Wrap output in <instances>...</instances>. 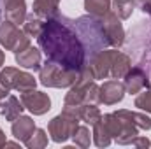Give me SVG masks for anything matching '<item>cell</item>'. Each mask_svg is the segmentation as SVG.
Instances as JSON below:
<instances>
[{
	"label": "cell",
	"instance_id": "6da1fadb",
	"mask_svg": "<svg viewBox=\"0 0 151 149\" xmlns=\"http://www.w3.org/2000/svg\"><path fill=\"white\" fill-rule=\"evenodd\" d=\"M37 42L40 51L46 54V60L76 72H83L86 69V49L79 40L72 19L60 11L44 21Z\"/></svg>",
	"mask_w": 151,
	"mask_h": 149
},
{
	"label": "cell",
	"instance_id": "7a4b0ae2",
	"mask_svg": "<svg viewBox=\"0 0 151 149\" xmlns=\"http://www.w3.org/2000/svg\"><path fill=\"white\" fill-rule=\"evenodd\" d=\"M132 67V58L127 53L114 51V49H102L91 54L86 62L88 72L93 79H123L125 74Z\"/></svg>",
	"mask_w": 151,
	"mask_h": 149
},
{
	"label": "cell",
	"instance_id": "3957f363",
	"mask_svg": "<svg viewBox=\"0 0 151 149\" xmlns=\"http://www.w3.org/2000/svg\"><path fill=\"white\" fill-rule=\"evenodd\" d=\"M72 23H74V28L79 35V40L83 42V46L86 49L88 58L111 46L109 37L106 34V28H104V23H102V18L86 14V16H79V18L72 19Z\"/></svg>",
	"mask_w": 151,
	"mask_h": 149
},
{
	"label": "cell",
	"instance_id": "277c9868",
	"mask_svg": "<svg viewBox=\"0 0 151 149\" xmlns=\"http://www.w3.org/2000/svg\"><path fill=\"white\" fill-rule=\"evenodd\" d=\"M130 51L141 67L151 79V21H139L135 28L130 30Z\"/></svg>",
	"mask_w": 151,
	"mask_h": 149
},
{
	"label": "cell",
	"instance_id": "5b68a950",
	"mask_svg": "<svg viewBox=\"0 0 151 149\" xmlns=\"http://www.w3.org/2000/svg\"><path fill=\"white\" fill-rule=\"evenodd\" d=\"M84 104H93V105L100 104V86L95 82L88 69H84L79 74L77 81L70 86L63 100V105H84Z\"/></svg>",
	"mask_w": 151,
	"mask_h": 149
},
{
	"label": "cell",
	"instance_id": "8992f818",
	"mask_svg": "<svg viewBox=\"0 0 151 149\" xmlns=\"http://www.w3.org/2000/svg\"><path fill=\"white\" fill-rule=\"evenodd\" d=\"M79 74L81 72L63 69L62 65H58L51 60H46L40 65L39 79H40V84L47 86V88H70L77 81Z\"/></svg>",
	"mask_w": 151,
	"mask_h": 149
},
{
	"label": "cell",
	"instance_id": "52a82bcc",
	"mask_svg": "<svg viewBox=\"0 0 151 149\" xmlns=\"http://www.w3.org/2000/svg\"><path fill=\"white\" fill-rule=\"evenodd\" d=\"M100 119H102L104 126L107 128L111 139H113L114 142H118L119 146L132 144V140L139 135V128L130 119H127V117H123V116H119L116 112H113V114H104Z\"/></svg>",
	"mask_w": 151,
	"mask_h": 149
},
{
	"label": "cell",
	"instance_id": "ba28073f",
	"mask_svg": "<svg viewBox=\"0 0 151 149\" xmlns=\"http://www.w3.org/2000/svg\"><path fill=\"white\" fill-rule=\"evenodd\" d=\"M0 46L16 54L30 46V37L21 28H18L16 23L5 19L4 23H0Z\"/></svg>",
	"mask_w": 151,
	"mask_h": 149
},
{
	"label": "cell",
	"instance_id": "9c48e42d",
	"mask_svg": "<svg viewBox=\"0 0 151 149\" xmlns=\"http://www.w3.org/2000/svg\"><path fill=\"white\" fill-rule=\"evenodd\" d=\"M79 121H81L79 117L62 111V114L55 116L49 121V125H47V132L51 135V140L62 144V142L72 139V133L76 132V128L79 126Z\"/></svg>",
	"mask_w": 151,
	"mask_h": 149
},
{
	"label": "cell",
	"instance_id": "30bf717a",
	"mask_svg": "<svg viewBox=\"0 0 151 149\" xmlns=\"http://www.w3.org/2000/svg\"><path fill=\"white\" fill-rule=\"evenodd\" d=\"M21 104L34 116H42L51 109V98L47 97V93L35 91V90H32L28 93H21Z\"/></svg>",
	"mask_w": 151,
	"mask_h": 149
},
{
	"label": "cell",
	"instance_id": "8fae6325",
	"mask_svg": "<svg viewBox=\"0 0 151 149\" xmlns=\"http://www.w3.org/2000/svg\"><path fill=\"white\" fill-rule=\"evenodd\" d=\"M102 23H104V28H106V34L109 37V42L113 47H121L125 44V28L121 25V19L114 14L113 11H109L107 14L102 16Z\"/></svg>",
	"mask_w": 151,
	"mask_h": 149
},
{
	"label": "cell",
	"instance_id": "7c38bea8",
	"mask_svg": "<svg viewBox=\"0 0 151 149\" xmlns=\"http://www.w3.org/2000/svg\"><path fill=\"white\" fill-rule=\"evenodd\" d=\"M123 84H125V91H127V93L135 95V93H141L144 88H148L150 77H148V74H146L141 67L134 65V67H130V70L125 74Z\"/></svg>",
	"mask_w": 151,
	"mask_h": 149
},
{
	"label": "cell",
	"instance_id": "4fadbf2b",
	"mask_svg": "<svg viewBox=\"0 0 151 149\" xmlns=\"http://www.w3.org/2000/svg\"><path fill=\"white\" fill-rule=\"evenodd\" d=\"M125 84L118 79H111V81H106L102 86H100V104L104 105H114L118 102L123 100L125 97Z\"/></svg>",
	"mask_w": 151,
	"mask_h": 149
},
{
	"label": "cell",
	"instance_id": "5bb4252c",
	"mask_svg": "<svg viewBox=\"0 0 151 149\" xmlns=\"http://www.w3.org/2000/svg\"><path fill=\"white\" fill-rule=\"evenodd\" d=\"M35 130H37L35 121H34L32 117H28V116H19V117H16V119L12 121V126H11V132H12L14 139L19 140V142H23V144L34 135Z\"/></svg>",
	"mask_w": 151,
	"mask_h": 149
},
{
	"label": "cell",
	"instance_id": "9a60e30c",
	"mask_svg": "<svg viewBox=\"0 0 151 149\" xmlns=\"http://www.w3.org/2000/svg\"><path fill=\"white\" fill-rule=\"evenodd\" d=\"M2 9L7 21L16 25L23 23L27 18V2L25 0H2Z\"/></svg>",
	"mask_w": 151,
	"mask_h": 149
},
{
	"label": "cell",
	"instance_id": "2e32d148",
	"mask_svg": "<svg viewBox=\"0 0 151 149\" xmlns=\"http://www.w3.org/2000/svg\"><path fill=\"white\" fill-rule=\"evenodd\" d=\"M40 51H39L37 47H34L32 44L27 47V49H23V51H19V53H16V63L19 65V67H23V69H32V70H40Z\"/></svg>",
	"mask_w": 151,
	"mask_h": 149
},
{
	"label": "cell",
	"instance_id": "e0dca14e",
	"mask_svg": "<svg viewBox=\"0 0 151 149\" xmlns=\"http://www.w3.org/2000/svg\"><path fill=\"white\" fill-rule=\"evenodd\" d=\"M23 104H21V100H18L14 95H9L7 98H4V102L0 104V112H2V116L7 119V121H14L16 117H19L21 116V112H23Z\"/></svg>",
	"mask_w": 151,
	"mask_h": 149
},
{
	"label": "cell",
	"instance_id": "ac0fdd59",
	"mask_svg": "<svg viewBox=\"0 0 151 149\" xmlns=\"http://www.w3.org/2000/svg\"><path fill=\"white\" fill-rule=\"evenodd\" d=\"M58 5H60V0H34L32 9H34V14H37L39 18L47 19L58 12Z\"/></svg>",
	"mask_w": 151,
	"mask_h": 149
},
{
	"label": "cell",
	"instance_id": "d6986e66",
	"mask_svg": "<svg viewBox=\"0 0 151 149\" xmlns=\"http://www.w3.org/2000/svg\"><path fill=\"white\" fill-rule=\"evenodd\" d=\"M76 111H77V117L83 121V123H86V125H90V126H93L100 117H102V114L99 111V107L97 105H93V104H84V105H74Z\"/></svg>",
	"mask_w": 151,
	"mask_h": 149
},
{
	"label": "cell",
	"instance_id": "ffe728a7",
	"mask_svg": "<svg viewBox=\"0 0 151 149\" xmlns=\"http://www.w3.org/2000/svg\"><path fill=\"white\" fill-rule=\"evenodd\" d=\"M18 69L14 67H5L0 70V100L7 98L11 95V90H14V75Z\"/></svg>",
	"mask_w": 151,
	"mask_h": 149
},
{
	"label": "cell",
	"instance_id": "44dd1931",
	"mask_svg": "<svg viewBox=\"0 0 151 149\" xmlns=\"http://www.w3.org/2000/svg\"><path fill=\"white\" fill-rule=\"evenodd\" d=\"M116 114H119V116L130 119L139 130H151V117L146 116V114H142V112L128 111V109H119V111H116Z\"/></svg>",
	"mask_w": 151,
	"mask_h": 149
},
{
	"label": "cell",
	"instance_id": "7402d4cb",
	"mask_svg": "<svg viewBox=\"0 0 151 149\" xmlns=\"http://www.w3.org/2000/svg\"><path fill=\"white\" fill-rule=\"evenodd\" d=\"M37 86V81L34 79V75L28 74V72H23V70H18L14 75V90L19 91V93H28L32 90H35Z\"/></svg>",
	"mask_w": 151,
	"mask_h": 149
},
{
	"label": "cell",
	"instance_id": "603a6c76",
	"mask_svg": "<svg viewBox=\"0 0 151 149\" xmlns=\"http://www.w3.org/2000/svg\"><path fill=\"white\" fill-rule=\"evenodd\" d=\"M44 21L42 18H39L37 14H27L25 21H23V32L28 35V37H39V34L42 32V27H44Z\"/></svg>",
	"mask_w": 151,
	"mask_h": 149
},
{
	"label": "cell",
	"instance_id": "cb8c5ba5",
	"mask_svg": "<svg viewBox=\"0 0 151 149\" xmlns=\"http://www.w3.org/2000/svg\"><path fill=\"white\" fill-rule=\"evenodd\" d=\"M91 137H93V142H95L97 148H107V146L113 142V139H111L107 128L104 126L102 119H99V121L93 125V133H91Z\"/></svg>",
	"mask_w": 151,
	"mask_h": 149
},
{
	"label": "cell",
	"instance_id": "d4e9b609",
	"mask_svg": "<svg viewBox=\"0 0 151 149\" xmlns=\"http://www.w3.org/2000/svg\"><path fill=\"white\" fill-rule=\"evenodd\" d=\"M111 2L113 0H84V9L88 14L102 18L111 11Z\"/></svg>",
	"mask_w": 151,
	"mask_h": 149
},
{
	"label": "cell",
	"instance_id": "484cf974",
	"mask_svg": "<svg viewBox=\"0 0 151 149\" xmlns=\"http://www.w3.org/2000/svg\"><path fill=\"white\" fill-rule=\"evenodd\" d=\"M135 9L134 0H113L111 2V11L119 19H128Z\"/></svg>",
	"mask_w": 151,
	"mask_h": 149
},
{
	"label": "cell",
	"instance_id": "4316f807",
	"mask_svg": "<svg viewBox=\"0 0 151 149\" xmlns=\"http://www.w3.org/2000/svg\"><path fill=\"white\" fill-rule=\"evenodd\" d=\"M72 140H74V144L77 148H90V142H91V133H90V128L88 126H77L76 128V132L72 133Z\"/></svg>",
	"mask_w": 151,
	"mask_h": 149
},
{
	"label": "cell",
	"instance_id": "83f0119b",
	"mask_svg": "<svg viewBox=\"0 0 151 149\" xmlns=\"http://www.w3.org/2000/svg\"><path fill=\"white\" fill-rule=\"evenodd\" d=\"M25 146L28 149H42L47 146V133H46V130H42V128H37L35 132H34V135L25 142Z\"/></svg>",
	"mask_w": 151,
	"mask_h": 149
},
{
	"label": "cell",
	"instance_id": "f1b7e54d",
	"mask_svg": "<svg viewBox=\"0 0 151 149\" xmlns=\"http://www.w3.org/2000/svg\"><path fill=\"white\" fill-rule=\"evenodd\" d=\"M134 105H135L137 109H141V111L150 112L151 114V88H148L146 91H142V93H139V95L135 97Z\"/></svg>",
	"mask_w": 151,
	"mask_h": 149
},
{
	"label": "cell",
	"instance_id": "f546056e",
	"mask_svg": "<svg viewBox=\"0 0 151 149\" xmlns=\"http://www.w3.org/2000/svg\"><path fill=\"white\" fill-rule=\"evenodd\" d=\"M132 146H135V148L142 149V148H151V142L148 137H141V135H137L134 140H132Z\"/></svg>",
	"mask_w": 151,
	"mask_h": 149
},
{
	"label": "cell",
	"instance_id": "4dcf8cb0",
	"mask_svg": "<svg viewBox=\"0 0 151 149\" xmlns=\"http://www.w3.org/2000/svg\"><path fill=\"white\" fill-rule=\"evenodd\" d=\"M134 4H135L137 7H141V11L144 12V11L148 9V5L151 4V0H134Z\"/></svg>",
	"mask_w": 151,
	"mask_h": 149
},
{
	"label": "cell",
	"instance_id": "1f68e13d",
	"mask_svg": "<svg viewBox=\"0 0 151 149\" xmlns=\"http://www.w3.org/2000/svg\"><path fill=\"white\" fill-rule=\"evenodd\" d=\"M5 142H7V140H5V133H4V130L0 128V148H4Z\"/></svg>",
	"mask_w": 151,
	"mask_h": 149
},
{
	"label": "cell",
	"instance_id": "d6a6232c",
	"mask_svg": "<svg viewBox=\"0 0 151 149\" xmlns=\"http://www.w3.org/2000/svg\"><path fill=\"white\" fill-rule=\"evenodd\" d=\"M4 62H5V54H4V51L0 49V69H2V65H4Z\"/></svg>",
	"mask_w": 151,
	"mask_h": 149
},
{
	"label": "cell",
	"instance_id": "836d02e7",
	"mask_svg": "<svg viewBox=\"0 0 151 149\" xmlns=\"http://www.w3.org/2000/svg\"><path fill=\"white\" fill-rule=\"evenodd\" d=\"M18 142H5V148H18Z\"/></svg>",
	"mask_w": 151,
	"mask_h": 149
},
{
	"label": "cell",
	"instance_id": "e575fe53",
	"mask_svg": "<svg viewBox=\"0 0 151 149\" xmlns=\"http://www.w3.org/2000/svg\"><path fill=\"white\" fill-rule=\"evenodd\" d=\"M144 14H150V16H151V4H150V5H148V9L144 11Z\"/></svg>",
	"mask_w": 151,
	"mask_h": 149
}]
</instances>
